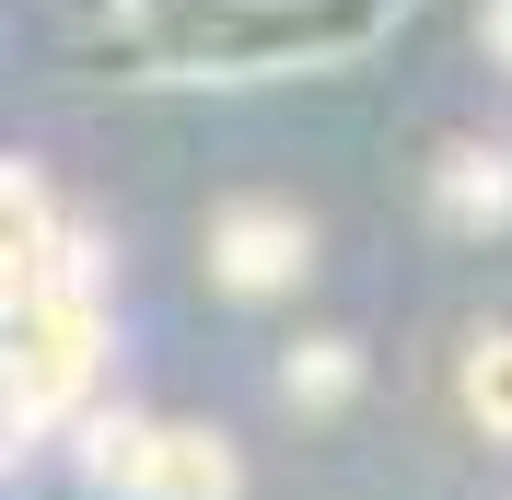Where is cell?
Instances as JSON below:
<instances>
[{"label":"cell","instance_id":"obj_1","mask_svg":"<svg viewBox=\"0 0 512 500\" xmlns=\"http://www.w3.org/2000/svg\"><path fill=\"white\" fill-rule=\"evenodd\" d=\"M105 396V291H12V442Z\"/></svg>","mask_w":512,"mask_h":500},{"label":"cell","instance_id":"obj_2","mask_svg":"<svg viewBox=\"0 0 512 500\" xmlns=\"http://www.w3.org/2000/svg\"><path fill=\"white\" fill-rule=\"evenodd\" d=\"M303 268H315V221L303 210H280V198H222L210 210V280L233 303H280V291H303Z\"/></svg>","mask_w":512,"mask_h":500},{"label":"cell","instance_id":"obj_3","mask_svg":"<svg viewBox=\"0 0 512 500\" xmlns=\"http://www.w3.org/2000/svg\"><path fill=\"white\" fill-rule=\"evenodd\" d=\"M128 500H233V442L198 431V419H163L140 477H128Z\"/></svg>","mask_w":512,"mask_h":500},{"label":"cell","instance_id":"obj_4","mask_svg":"<svg viewBox=\"0 0 512 500\" xmlns=\"http://www.w3.org/2000/svg\"><path fill=\"white\" fill-rule=\"evenodd\" d=\"M431 210H443L454 233H512V163L489 152V140H454V152L431 163Z\"/></svg>","mask_w":512,"mask_h":500},{"label":"cell","instance_id":"obj_5","mask_svg":"<svg viewBox=\"0 0 512 500\" xmlns=\"http://www.w3.org/2000/svg\"><path fill=\"white\" fill-rule=\"evenodd\" d=\"M152 431H163V419L94 396L82 419H70V454H82V477H94V489H128V477H140V454H152Z\"/></svg>","mask_w":512,"mask_h":500},{"label":"cell","instance_id":"obj_6","mask_svg":"<svg viewBox=\"0 0 512 500\" xmlns=\"http://www.w3.org/2000/svg\"><path fill=\"white\" fill-rule=\"evenodd\" d=\"M280 396L303 407V419H338V407L361 396V349H350V338H303V349L280 361Z\"/></svg>","mask_w":512,"mask_h":500},{"label":"cell","instance_id":"obj_7","mask_svg":"<svg viewBox=\"0 0 512 500\" xmlns=\"http://www.w3.org/2000/svg\"><path fill=\"white\" fill-rule=\"evenodd\" d=\"M454 384H466V419L489 442H512V326H478L466 361H454Z\"/></svg>","mask_w":512,"mask_h":500}]
</instances>
